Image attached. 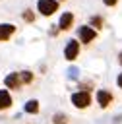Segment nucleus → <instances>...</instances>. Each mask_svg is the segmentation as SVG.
I'll return each instance as SVG.
<instances>
[{
	"label": "nucleus",
	"mask_w": 122,
	"mask_h": 124,
	"mask_svg": "<svg viewBox=\"0 0 122 124\" xmlns=\"http://www.w3.org/2000/svg\"><path fill=\"white\" fill-rule=\"evenodd\" d=\"M37 8H39V12L43 16H50V14H54L58 10V2L56 0H39Z\"/></svg>",
	"instance_id": "1"
},
{
	"label": "nucleus",
	"mask_w": 122,
	"mask_h": 124,
	"mask_svg": "<svg viewBox=\"0 0 122 124\" xmlns=\"http://www.w3.org/2000/svg\"><path fill=\"white\" fill-rule=\"evenodd\" d=\"M72 103H74L77 108H85V107L91 103V97H89V93H85V91L74 93V95H72Z\"/></svg>",
	"instance_id": "2"
},
{
	"label": "nucleus",
	"mask_w": 122,
	"mask_h": 124,
	"mask_svg": "<svg viewBox=\"0 0 122 124\" xmlns=\"http://www.w3.org/2000/svg\"><path fill=\"white\" fill-rule=\"evenodd\" d=\"M77 52H79V46H77L76 41H70V43L66 45V48H64V56H66L68 60H74V58L77 56Z\"/></svg>",
	"instance_id": "3"
},
{
	"label": "nucleus",
	"mask_w": 122,
	"mask_h": 124,
	"mask_svg": "<svg viewBox=\"0 0 122 124\" xmlns=\"http://www.w3.org/2000/svg\"><path fill=\"white\" fill-rule=\"evenodd\" d=\"M95 35H97L95 29H91V27H87V25L79 29V39H81L83 43H91V41L95 39Z\"/></svg>",
	"instance_id": "4"
},
{
	"label": "nucleus",
	"mask_w": 122,
	"mask_h": 124,
	"mask_svg": "<svg viewBox=\"0 0 122 124\" xmlns=\"http://www.w3.org/2000/svg\"><path fill=\"white\" fill-rule=\"evenodd\" d=\"M14 25H10V23H0V41H6V39H10V35L14 33Z\"/></svg>",
	"instance_id": "5"
},
{
	"label": "nucleus",
	"mask_w": 122,
	"mask_h": 124,
	"mask_svg": "<svg viewBox=\"0 0 122 124\" xmlns=\"http://www.w3.org/2000/svg\"><path fill=\"white\" fill-rule=\"evenodd\" d=\"M72 21H74V16H72V12H66V14H62V17H60V29H70V27H72Z\"/></svg>",
	"instance_id": "6"
},
{
	"label": "nucleus",
	"mask_w": 122,
	"mask_h": 124,
	"mask_svg": "<svg viewBox=\"0 0 122 124\" xmlns=\"http://www.w3.org/2000/svg\"><path fill=\"white\" fill-rule=\"evenodd\" d=\"M97 101H99L101 107H108L110 101H112V97H110L108 91H99V93H97Z\"/></svg>",
	"instance_id": "7"
},
{
	"label": "nucleus",
	"mask_w": 122,
	"mask_h": 124,
	"mask_svg": "<svg viewBox=\"0 0 122 124\" xmlns=\"http://www.w3.org/2000/svg\"><path fill=\"white\" fill-rule=\"evenodd\" d=\"M19 74H10L8 78H6V85L10 87V89H15V87H19Z\"/></svg>",
	"instance_id": "8"
},
{
	"label": "nucleus",
	"mask_w": 122,
	"mask_h": 124,
	"mask_svg": "<svg viewBox=\"0 0 122 124\" xmlns=\"http://www.w3.org/2000/svg\"><path fill=\"white\" fill-rule=\"evenodd\" d=\"M12 105V99H10V93L8 91H0V108H6Z\"/></svg>",
	"instance_id": "9"
},
{
	"label": "nucleus",
	"mask_w": 122,
	"mask_h": 124,
	"mask_svg": "<svg viewBox=\"0 0 122 124\" xmlns=\"http://www.w3.org/2000/svg\"><path fill=\"white\" fill-rule=\"evenodd\" d=\"M37 110H39V103H37L35 99H33V101H27V103H25V112H31V114H35Z\"/></svg>",
	"instance_id": "10"
},
{
	"label": "nucleus",
	"mask_w": 122,
	"mask_h": 124,
	"mask_svg": "<svg viewBox=\"0 0 122 124\" xmlns=\"http://www.w3.org/2000/svg\"><path fill=\"white\" fill-rule=\"evenodd\" d=\"M19 79H21L23 83H29V81L33 79V76H31V72H21V74H19Z\"/></svg>",
	"instance_id": "11"
},
{
	"label": "nucleus",
	"mask_w": 122,
	"mask_h": 124,
	"mask_svg": "<svg viewBox=\"0 0 122 124\" xmlns=\"http://www.w3.org/2000/svg\"><path fill=\"white\" fill-rule=\"evenodd\" d=\"M54 124H66V116L64 114H54Z\"/></svg>",
	"instance_id": "12"
},
{
	"label": "nucleus",
	"mask_w": 122,
	"mask_h": 124,
	"mask_svg": "<svg viewBox=\"0 0 122 124\" xmlns=\"http://www.w3.org/2000/svg\"><path fill=\"white\" fill-rule=\"evenodd\" d=\"M23 19H27V21H33V14H31L29 10H25V14H23Z\"/></svg>",
	"instance_id": "13"
},
{
	"label": "nucleus",
	"mask_w": 122,
	"mask_h": 124,
	"mask_svg": "<svg viewBox=\"0 0 122 124\" xmlns=\"http://www.w3.org/2000/svg\"><path fill=\"white\" fill-rule=\"evenodd\" d=\"M116 2H118V0H105V4H107V6H114Z\"/></svg>",
	"instance_id": "14"
},
{
	"label": "nucleus",
	"mask_w": 122,
	"mask_h": 124,
	"mask_svg": "<svg viewBox=\"0 0 122 124\" xmlns=\"http://www.w3.org/2000/svg\"><path fill=\"white\" fill-rule=\"evenodd\" d=\"M118 85H120V87H122V74H120V76H118Z\"/></svg>",
	"instance_id": "15"
},
{
	"label": "nucleus",
	"mask_w": 122,
	"mask_h": 124,
	"mask_svg": "<svg viewBox=\"0 0 122 124\" xmlns=\"http://www.w3.org/2000/svg\"><path fill=\"white\" fill-rule=\"evenodd\" d=\"M118 62H120V64H122V54H120V56H118Z\"/></svg>",
	"instance_id": "16"
}]
</instances>
